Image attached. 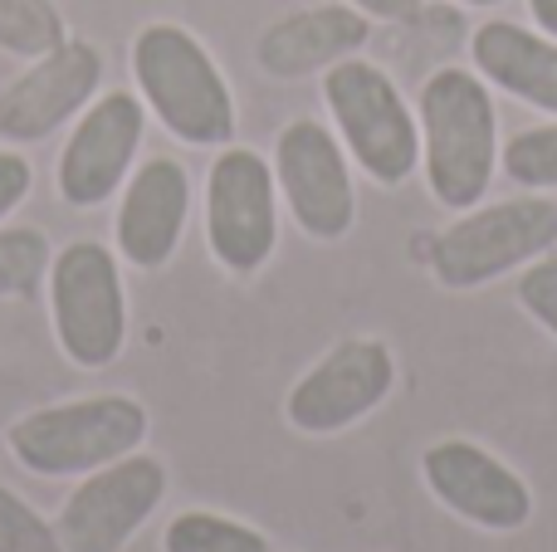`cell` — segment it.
Wrapping results in <instances>:
<instances>
[{
    "instance_id": "cell-1",
    "label": "cell",
    "mask_w": 557,
    "mask_h": 552,
    "mask_svg": "<svg viewBox=\"0 0 557 552\" xmlns=\"http://www.w3.org/2000/svg\"><path fill=\"white\" fill-rule=\"evenodd\" d=\"M421 156L431 196L450 211H470L494 176L499 117L484 78L470 68H441L421 88Z\"/></svg>"
},
{
    "instance_id": "cell-2",
    "label": "cell",
    "mask_w": 557,
    "mask_h": 552,
    "mask_svg": "<svg viewBox=\"0 0 557 552\" xmlns=\"http://www.w3.org/2000/svg\"><path fill=\"white\" fill-rule=\"evenodd\" d=\"M133 74L147 108L172 137L191 147H221L235 133V98L215 59L182 25H147L133 39Z\"/></svg>"
},
{
    "instance_id": "cell-3",
    "label": "cell",
    "mask_w": 557,
    "mask_h": 552,
    "mask_svg": "<svg viewBox=\"0 0 557 552\" xmlns=\"http://www.w3.org/2000/svg\"><path fill=\"white\" fill-rule=\"evenodd\" d=\"M147 440V406L133 397H84L20 416L5 430V446L29 475L69 479L94 475L133 455Z\"/></svg>"
},
{
    "instance_id": "cell-4",
    "label": "cell",
    "mask_w": 557,
    "mask_h": 552,
    "mask_svg": "<svg viewBox=\"0 0 557 552\" xmlns=\"http://www.w3.org/2000/svg\"><path fill=\"white\" fill-rule=\"evenodd\" d=\"M49 313L64 357L84 372L113 367L127 342V293L113 250L74 240L49 264Z\"/></svg>"
},
{
    "instance_id": "cell-5",
    "label": "cell",
    "mask_w": 557,
    "mask_h": 552,
    "mask_svg": "<svg viewBox=\"0 0 557 552\" xmlns=\"http://www.w3.org/2000/svg\"><path fill=\"white\" fill-rule=\"evenodd\" d=\"M323 98L333 108V123L343 133L347 152L357 156L372 181L401 186L421 162V123L401 103L396 84L367 59H343L327 68Z\"/></svg>"
},
{
    "instance_id": "cell-6",
    "label": "cell",
    "mask_w": 557,
    "mask_h": 552,
    "mask_svg": "<svg viewBox=\"0 0 557 552\" xmlns=\"http://www.w3.org/2000/svg\"><path fill=\"white\" fill-rule=\"evenodd\" d=\"M557 244V205L543 196H513V201L470 211L431 244V274L445 289H480L504 279L519 264L543 260Z\"/></svg>"
},
{
    "instance_id": "cell-7",
    "label": "cell",
    "mask_w": 557,
    "mask_h": 552,
    "mask_svg": "<svg viewBox=\"0 0 557 552\" xmlns=\"http://www.w3.org/2000/svg\"><path fill=\"white\" fill-rule=\"evenodd\" d=\"M162 499H166V465L133 450V455L84 475V485L59 509L54 534L64 552H123L127 538L157 514Z\"/></svg>"
},
{
    "instance_id": "cell-8",
    "label": "cell",
    "mask_w": 557,
    "mask_h": 552,
    "mask_svg": "<svg viewBox=\"0 0 557 552\" xmlns=\"http://www.w3.org/2000/svg\"><path fill=\"white\" fill-rule=\"evenodd\" d=\"M206 240L231 274H255L274 254V166L250 147H225L206 186Z\"/></svg>"
},
{
    "instance_id": "cell-9",
    "label": "cell",
    "mask_w": 557,
    "mask_h": 552,
    "mask_svg": "<svg viewBox=\"0 0 557 552\" xmlns=\"http://www.w3.org/2000/svg\"><path fill=\"white\" fill-rule=\"evenodd\" d=\"M396 387V357L376 338H347L294 381L284 416L304 436H337L372 416Z\"/></svg>"
},
{
    "instance_id": "cell-10",
    "label": "cell",
    "mask_w": 557,
    "mask_h": 552,
    "mask_svg": "<svg viewBox=\"0 0 557 552\" xmlns=\"http://www.w3.org/2000/svg\"><path fill=\"white\" fill-rule=\"evenodd\" d=\"M274 172L284 186V201L294 211V221L304 225V235L313 240H343L357 221V191L347 156L337 147V137L313 117H298L278 133Z\"/></svg>"
},
{
    "instance_id": "cell-11",
    "label": "cell",
    "mask_w": 557,
    "mask_h": 552,
    "mask_svg": "<svg viewBox=\"0 0 557 552\" xmlns=\"http://www.w3.org/2000/svg\"><path fill=\"white\" fill-rule=\"evenodd\" d=\"M421 479L455 518L484 534H513L533 518L529 485L474 440H435L421 455Z\"/></svg>"
},
{
    "instance_id": "cell-12",
    "label": "cell",
    "mask_w": 557,
    "mask_h": 552,
    "mask_svg": "<svg viewBox=\"0 0 557 552\" xmlns=\"http://www.w3.org/2000/svg\"><path fill=\"white\" fill-rule=\"evenodd\" d=\"M98 78H103V54L84 39H64L59 49L39 54L35 68H25L0 93V137L5 142L49 137L98 93Z\"/></svg>"
},
{
    "instance_id": "cell-13",
    "label": "cell",
    "mask_w": 557,
    "mask_h": 552,
    "mask_svg": "<svg viewBox=\"0 0 557 552\" xmlns=\"http://www.w3.org/2000/svg\"><path fill=\"white\" fill-rule=\"evenodd\" d=\"M143 142V103L133 93H103L74 127L59 156V191L69 205H103L123 186Z\"/></svg>"
},
{
    "instance_id": "cell-14",
    "label": "cell",
    "mask_w": 557,
    "mask_h": 552,
    "mask_svg": "<svg viewBox=\"0 0 557 552\" xmlns=\"http://www.w3.org/2000/svg\"><path fill=\"white\" fill-rule=\"evenodd\" d=\"M186 211H191V181H186L182 162L172 156H152L143 172L127 181L123 205H117V250L137 269H162L176 254V240L186 230Z\"/></svg>"
},
{
    "instance_id": "cell-15",
    "label": "cell",
    "mask_w": 557,
    "mask_h": 552,
    "mask_svg": "<svg viewBox=\"0 0 557 552\" xmlns=\"http://www.w3.org/2000/svg\"><path fill=\"white\" fill-rule=\"evenodd\" d=\"M367 35H372V25L357 5H308L274 20L255 45V59L274 78H308L318 68L352 59L367 45Z\"/></svg>"
},
{
    "instance_id": "cell-16",
    "label": "cell",
    "mask_w": 557,
    "mask_h": 552,
    "mask_svg": "<svg viewBox=\"0 0 557 552\" xmlns=\"http://www.w3.org/2000/svg\"><path fill=\"white\" fill-rule=\"evenodd\" d=\"M474 68L504 93L557 113V45L513 20H490L474 29Z\"/></svg>"
},
{
    "instance_id": "cell-17",
    "label": "cell",
    "mask_w": 557,
    "mask_h": 552,
    "mask_svg": "<svg viewBox=\"0 0 557 552\" xmlns=\"http://www.w3.org/2000/svg\"><path fill=\"white\" fill-rule=\"evenodd\" d=\"M162 548L166 552H274L260 528L225 514H206V509L176 514L162 534Z\"/></svg>"
},
{
    "instance_id": "cell-18",
    "label": "cell",
    "mask_w": 557,
    "mask_h": 552,
    "mask_svg": "<svg viewBox=\"0 0 557 552\" xmlns=\"http://www.w3.org/2000/svg\"><path fill=\"white\" fill-rule=\"evenodd\" d=\"M64 15L54 0H0V49L20 59H39L64 45Z\"/></svg>"
},
{
    "instance_id": "cell-19",
    "label": "cell",
    "mask_w": 557,
    "mask_h": 552,
    "mask_svg": "<svg viewBox=\"0 0 557 552\" xmlns=\"http://www.w3.org/2000/svg\"><path fill=\"white\" fill-rule=\"evenodd\" d=\"M49 264H54V254L39 230H0V299L39 293Z\"/></svg>"
},
{
    "instance_id": "cell-20",
    "label": "cell",
    "mask_w": 557,
    "mask_h": 552,
    "mask_svg": "<svg viewBox=\"0 0 557 552\" xmlns=\"http://www.w3.org/2000/svg\"><path fill=\"white\" fill-rule=\"evenodd\" d=\"M504 172L513 176L519 186H557V123L548 127H529L519 133L509 147H504Z\"/></svg>"
},
{
    "instance_id": "cell-21",
    "label": "cell",
    "mask_w": 557,
    "mask_h": 552,
    "mask_svg": "<svg viewBox=\"0 0 557 552\" xmlns=\"http://www.w3.org/2000/svg\"><path fill=\"white\" fill-rule=\"evenodd\" d=\"M0 552H64L54 524H45V518L5 485H0Z\"/></svg>"
},
{
    "instance_id": "cell-22",
    "label": "cell",
    "mask_w": 557,
    "mask_h": 552,
    "mask_svg": "<svg viewBox=\"0 0 557 552\" xmlns=\"http://www.w3.org/2000/svg\"><path fill=\"white\" fill-rule=\"evenodd\" d=\"M519 303L529 309V318L539 328H548L557 338V260H543V264H529L519 279Z\"/></svg>"
},
{
    "instance_id": "cell-23",
    "label": "cell",
    "mask_w": 557,
    "mask_h": 552,
    "mask_svg": "<svg viewBox=\"0 0 557 552\" xmlns=\"http://www.w3.org/2000/svg\"><path fill=\"white\" fill-rule=\"evenodd\" d=\"M29 196V162L15 152H0V221Z\"/></svg>"
},
{
    "instance_id": "cell-24",
    "label": "cell",
    "mask_w": 557,
    "mask_h": 552,
    "mask_svg": "<svg viewBox=\"0 0 557 552\" xmlns=\"http://www.w3.org/2000/svg\"><path fill=\"white\" fill-rule=\"evenodd\" d=\"M367 20H411L421 10V0H352Z\"/></svg>"
},
{
    "instance_id": "cell-25",
    "label": "cell",
    "mask_w": 557,
    "mask_h": 552,
    "mask_svg": "<svg viewBox=\"0 0 557 552\" xmlns=\"http://www.w3.org/2000/svg\"><path fill=\"white\" fill-rule=\"evenodd\" d=\"M533 20H539V29H548V35L557 39V0H529Z\"/></svg>"
},
{
    "instance_id": "cell-26",
    "label": "cell",
    "mask_w": 557,
    "mask_h": 552,
    "mask_svg": "<svg viewBox=\"0 0 557 552\" xmlns=\"http://www.w3.org/2000/svg\"><path fill=\"white\" fill-rule=\"evenodd\" d=\"M465 5H499V0H465Z\"/></svg>"
}]
</instances>
